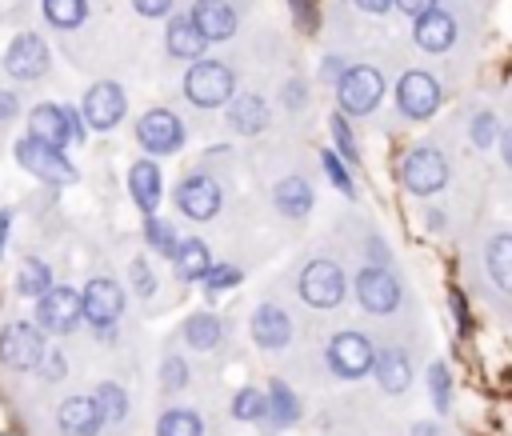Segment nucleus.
Here are the masks:
<instances>
[{
  "label": "nucleus",
  "instance_id": "49",
  "mask_svg": "<svg viewBox=\"0 0 512 436\" xmlns=\"http://www.w3.org/2000/svg\"><path fill=\"white\" fill-rule=\"evenodd\" d=\"M356 4H360L364 12H388V4H392V0H356Z\"/></svg>",
  "mask_w": 512,
  "mask_h": 436
},
{
  "label": "nucleus",
  "instance_id": "44",
  "mask_svg": "<svg viewBox=\"0 0 512 436\" xmlns=\"http://www.w3.org/2000/svg\"><path fill=\"white\" fill-rule=\"evenodd\" d=\"M132 4H136L140 16H164L172 8V0H132Z\"/></svg>",
  "mask_w": 512,
  "mask_h": 436
},
{
  "label": "nucleus",
  "instance_id": "38",
  "mask_svg": "<svg viewBox=\"0 0 512 436\" xmlns=\"http://www.w3.org/2000/svg\"><path fill=\"white\" fill-rule=\"evenodd\" d=\"M472 140H476L480 148H488V144L496 140V116H492V112H480V116L472 120Z\"/></svg>",
  "mask_w": 512,
  "mask_h": 436
},
{
  "label": "nucleus",
  "instance_id": "33",
  "mask_svg": "<svg viewBox=\"0 0 512 436\" xmlns=\"http://www.w3.org/2000/svg\"><path fill=\"white\" fill-rule=\"evenodd\" d=\"M264 408H268V396L256 392V388H240L232 396V416L236 420H264Z\"/></svg>",
  "mask_w": 512,
  "mask_h": 436
},
{
  "label": "nucleus",
  "instance_id": "18",
  "mask_svg": "<svg viewBox=\"0 0 512 436\" xmlns=\"http://www.w3.org/2000/svg\"><path fill=\"white\" fill-rule=\"evenodd\" d=\"M192 24L204 40H224L236 32V12L224 0H196L192 8Z\"/></svg>",
  "mask_w": 512,
  "mask_h": 436
},
{
  "label": "nucleus",
  "instance_id": "7",
  "mask_svg": "<svg viewBox=\"0 0 512 436\" xmlns=\"http://www.w3.org/2000/svg\"><path fill=\"white\" fill-rule=\"evenodd\" d=\"M80 316H84V300L72 288H48L36 304V324L44 332H72Z\"/></svg>",
  "mask_w": 512,
  "mask_h": 436
},
{
  "label": "nucleus",
  "instance_id": "40",
  "mask_svg": "<svg viewBox=\"0 0 512 436\" xmlns=\"http://www.w3.org/2000/svg\"><path fill=\"white\" fill-rule=\"evenodd\" d=\"M428 384H432L436 408H448V368H444V364H432V372H428Z\"/></svg>",
  "mask_w": 512,
  "mask_h": 436
},
{
  "label": "nucleus",
  "instance_id": "20",
  "mask_svg": "<svg viewBox=\"0 0 512 436\" xmlns=\"http://www.w3.org/2000/svg\"><path fill=\"white\" fill-rule=\"evenodd\" d=\"M452 36H456V24H452V16L448 12H424L420 20H416V44L424 48V52H444L448 44H452Z\"/></svg>",
  "mask_w": 512,
  "mask_h": 436
},
{
  "label": "nucleus",
  "instance_id": "24",
  "mask_svg": "<svg viewBox=\"0 0 512 436\" xmlns=\"http://www.w3.org/2000/svg\"><path fill=\"white\" fill-rule=\"evenodd\" d=\"M272 200H276V208H280L284 216H304V212L312 208V188L304 184V176H284V180L276 184Z\"/></svg>",
  "mask_w": 512,
  "mask_h": 436
},
{
  "label": "nucleus",
  "instance_id": "31",
  "mask_svg": "<svg viewBox=\"0 0 512 436\" xmlns=\"http://www.w3.org/2000/svg\"><path fill=\"white\" fill-rule=\"evenodd\" d=\"M52 288V272L40 264V260H28L24 268H20V276H16V292L20 296H44Z\"/></svg>",
  "mask_w": 512,
  "mask_h": 436
},
{
  "label": "nucleus",
  "instance_id": "15",
  "mask_svg": "<svg viewBox=\"0 0 512 436\" xmlns=\"http://www.w3.org/2000/svg\"><path fill=\"white\" fill-rule=\"evenodd\" d=\"M120 116H124V92H120V84H112V80L92 84L88 96H84V120L92 128H112V124H120Z\"/></svg>",
  "mask_w": 512,
  "mask_h": 436
},
{
  "label": "nucleus",
  "instance_id": "17",
  "mask_svg": "<svg viewBox=\"0 0 512 436\" xmlns=\"http://www.w3.org/2000/svg\"><path fill=\"white\" fill-rule=\"evenodd\" d=\"M252 336H256L260 348H284L288 336H292V320H288V312L276 308V304H260V308L252 312Z\"/></svg>",
  "mask_w": 512,
  "mask_h": 436
},
{
  "label": "nucleus",
  "instance_id": "12",
  "mask_svg": "<svg viewBox=\"0 0 512 436\" xmlns=\"http://www.w3.org/2000/svg\"><path fill=\"white\" fill-rule=\"evenodd\" d=\"M136 136H140V144H144L148 152H156V156L176 152V148L184 144V128H180V120H176L172 112H164V108L148 112V116L136 124Z\"/></svg>",
  "mask_w": 512,
  "mask_h": 436
},
{
  "label": "nucleus",
  "instance_id": "35",
  "mask_svg": "<svg viewBox=\"0 0 512 436\" xmlns=\"http://www.w3.org/2000/svg\"><path fill=\"white\" fill-rule=\"evenodd\" d=\"M96 404H100L104 420H124V412H128V400H124V392L116 384H100L96 388Z\"/></svg>",
  "mask_w": 512,
  "mask_h": 436
},
{
  "label": "nucleus",
  "instance_id": "11",
  "mask_svg": "<svg viewBox=\"0 0 512 436\" xmlns=\"http://www.w3.org/2000/svg\"><path fill=\"white\" fill-rule=\"evenodd\" d=\"M4 68H8L12 76H20V80L44 76V68H48V44H44L40 36H32V32L16 36V40L8 44V52H4Z\"/></svg>",
  "mask_w": 512,
  "mask_h": 436
},
{
  "label": "nucleus",
  "instance_id": "23",
  "mask_svg": "<svg viewBox=\"0 0 512 436\" xmlns=\"http://www.w3.org/2000/svg\"><path fill=\"white\" fill-rule=\"evenodd\" d=\"M372 372H376V380H380V388H384V392H404V388H408V380H412L408 356H404V352H396V348L380 352Z\"/></svg>",
  "mask_w": 512,
  "mask_h": 436
},
{
  "label": "nucleus",
  "instance_id": "51",
  "mask_svg": "<svg viewBox=\"0 0 512 436\" xmlns=\"http://www.w3.org/2000/svg\"><path fill=\"white\" fill-rule=\"evenodd\" d=\"M324 72H328V80H336L340 76V60H324Z\"/></svg>",
  "mask_w": 512,
  "mask_h": 436
},
{
  "label": "nucleus",
  "instance_id": "43",
  "mask_svg": "<svg viewBox=\"0 0 512 436\" xmlns=\"http://www.w3.org/2000/svg\"><path fill=\"white\" fill-rule=\"evenodd\" d=\"M40 376H44V380H60V376H64V356H60V352H48V356L40 360Z\"/></svg>",
  "mask_w": 512,
  "mask_h": 436
},
{
  "label": "nucleus",
  "instance_id": "37",
  "mask_svg": "<svg viewBox=\"0 0 512 436\" xmlns=\"http://www.w3.org/2000/svg\"><path fill=\"white\" fill-rule=\"evenodd\" d=\"M320 160H324V168H328V180H332V184H336V188H340V192H344V196H352V192H356V188H352V176H348V172H344V164H340V160H336V156H332V152H324V156H320Z\"/></svg>",
  "mask_w": 512,
  "mask_h": 436
},
{
  "label": "nucleus",
  "instance_id": "2",
  "mask_svg": "<svg viewBox=\"0 0 512 436\" xmlns=\"http://www.w3.org/2000/svg\"><path fill=\"white\" fill-rule=\"evenodd\" d=\"M380 96H384V80H380L376 68L360 64V68H348V72L340 76V104H344V112L368 116V112L380 104Z\"/></svg>",
  "mask_w": 512,
  "mask_h": 436
},
{
  "label": "nucleus",
  "instance_id": "1",
  "mask_svg": "<svg viewBox=\"0 0 512 436\" xmlns=\"http://www.w3.org/2000/svg\"><path fill=\"white\" fill-rule=\"evenodd\" d=\"M184 92H188L192 104L216 108V104H224L232 96V72L224 64H216V60H196L188 68V76H184Z\"/></svg>",
  "mask_w": 512,
  "mask_h": 436
},
{
  "label": "nucleus",
  "instance_id": "32",
  "mask_svg": "<svg viewBox=\"0 0 512 436\" xmlns=\"http://www.w3.org/2000/svg\"><path fill=\"white\" fill-rule=\"evenodd\" d=\"M88 4L84 0H44V16L56 24V28H76L84 20Z\"/></svg>",
  "mask_w": 512,
  "mask_h": 436
},
{
  "label": "nucleus",
  "instance_id": "30",
  "mask_svg": "<svg viewBox=\"0 0 512 436\" xmlns=\"http://www.w3.org/2000/svg\"><path fill=\"white\" fill-rule=\"evenodd\" d=\"M156 436H200V416L188 412V408H172V412L160 416Z\"/></svg>",
  "mask_w": 512,
  "mask_h": 436
},
{
  "label": "nucleus",
  "instance_id": "42",
  "mask_svg": "<svg viewBox=\"0 0 512 436\" xmlns=\"http://www.w3.org/2000/svg\"><path fill=\"white\" fill-rule=\"evenodd\" d=\"M160 380H164V388H180V384L188 380V372H184V360H164V372H160Z\"/></svg>",
  "mask_w": 512,
  "mask_h": 436
},
{
  "label": "nucleus",
  "instance_id": "16",
  "mask_svg": "<svg viewBox=\"0 0 512 436\" xmlns=\"http://www.w3.org/2000/svg\"><path fill=\"white\" fill-rule=\"evenodd\" d=\"M28 132H32V140H44V144H52V148H64V144L72 140L64 104H40V108H32Z\"/></svg>",
  "mask_w": 512,
  "mask_h": 436
},
{
  "label": "nucleus",
  "instance_id": "45",
  "mask_svg": "<svg viewBox=\"0 0 512 436\" xmlns=\"http://www.w3.org/2000/svg\"><path fill=\"white\" fill-rule=\"evenodd\" d=\"M400 4V12H412L416 20L424 16V12H432V0H396Z\"/></svg>",
  "mask_w": 512,
  "mask_h": 436
},
{
  "label": "nucleus",
  "instance_id": "6",
  "mask_svg": "<svg viewBox=\"0 0 512 436\" xmlns=\"http://www.w3.org/2000/svg\"><path fill=\"white\" fill-rule=\"evenodd\" d=\"M300 296L312 308H336L344 296V272L332 260H312L300 276Z\"/></svg>",
  "mask_w": 512,
  "mask_h": 436
},
{
  "label": "nucleus",
  "instance_id": "22",
  "mask_svg": "<svg viewBox=\"0 0 512 436\" xmlns=\"http://www.w3.org/2000/svg\"><path fill=\"white\" fill-rule=\"evenodd\" d=\"M228 124H232L236 132H260V128L268 124V104H264L260 96L244 92V96L232 100V108H228Z\"/></svg>",
  "mask_w": 512,
  "mask_h": 436
},
{
  "label": "nucleus",
  "instance_id": "28",
  "mask_svg": "<svg viewBox=\"0 0 512 436\" xmlns=\"http://www.w3.org/2000/svg\"><path fill=\"white\" fill-rule=\"evenodd\" d=\"M184 340H188L192 348H200V352L216 348V340H220V320H216L212 312H196V316H188V320H184Z\"/></svg>",
  "mask_w": 512,
  "mask_h": 436
},
{
  "label": "nucleus",
  "instance_id": "52",
  "mask_svg": "<svg viewBox=\"0 0 512 436\" xmlns=\"http://www.w3.org/2000/svg\"><path fill=\"white\" fill-rule=\"evenodd\" d=\"M504 160H508V168H512V132H508V140H504Z\"/></svg>",
  "mask_w": 512,
  "mask_h": 436
},
{
  "label": "nucleus",
  "instance_id": "36",
  "mask_svg": "<svg viewBox=\"0 0 512 436\" xmlns=\"http://www.w3.org/2000/svg\"><path fill=\"white\" fill-rule=\"evenodd\" d=\"M236 280H240V268H232V264H212L208 276H204V288H208V292H220V288H232Z\"/></svg>",
  "mask_w": 512,
  "mask_h": 436
},
{
  "label": "nucleus",
  "instance_id": "19",
  "mask_svg": "<svg viewBox=\"0 0 512 436\" xmlns=\"http://www.w3.org/2000/svg\"><path fill=\"white\" fill-rule=\"evenodd\" d=\"M104 424L100 404L92 396H72L60 404V428L64 436H96V428Z\"/></svg>",
  "mask_w": 512,
  "mask_h": 436
},
{
  "label": "nucleus",
  "instance_id": "25",
  "mask_svg": "<svg viewBox=\"0 0 512 436\" xmlns=\"http://www.w3.org/2000/svg\"><path fill=\"white\" fill-rule=\"evenodd\" d=\"M296 416H300V404H296L292 388H288L284 380H272V388H268V408H264V424H268V428H284V424H292Z\"/></svg>",
  "mask_w": 512,
  "mask_h": 436
},
{
  "label": "nucleus",
  "instance_id": "14",
  "mask_svg": "<svg viewBox=\"0 0 512 436\" xmlns=\"http://www.w3.org/2000/svg\"><path fill=\"white\" fill-rule=\"evenodd\" d=\"M356 296H360V304H364L368 312H392V308L400 304V284H396V276L384 272V268H364V272L356 276Z\"/></svg>",
  "mask_w": 512,
  "mask_h": 436
},
{
  "label": "nucleus",
  "instance_id": "4",
  "mask_svg": "<svg viewBox=\"0 0 512 436\" xmlns=\"http://www.w3.org/2000/svg\"><path fill=\"white\" fill-rule=\"evenodd\" d=\"M400 180H404L408 192L428 196V192L444 188V180H448V164H444V156H440L436 148H416V152L404 156V164H400Z\"/></svg>",
  "mask_w": 512,
  "mask_h": 436
},
{
  "label": "nucleus",
  "instance_id": "47",
  "mask_svg": "<svg viewBox=\"0 0 512 436\" xmlns=\"http://www.w3.org/2000/svg\"><path fill=\"white\" fill-rule=\"evenodd\" d=\"M64 116H68V128H72V140L80 144V140H84V120H80V116H76L72 108H64Z\"/></svg>",
  "mask_w": 512,
  "mask_h": 436
},
{
  "label": "nucleus",
  "instance_id": "10",
  "mask_svg": "<svg viewBox=\"0 0 512 436\" xmlns=\"http://www.w3.org/2000/svg\"><path fill=\"white\" fill-rule=\"evenodd\" d=\"M80 300H84V320L96 324V328L116 324V316L124 312V296H120V288H116L108 276L88 280V288L80 292Z\"/></svg>",
  "mask_w": 512,
  "mask_h": 436
},
{
  "label": "nucleus",
  "instance_id": "48",
  "mask_svg": "<svg viewBox=\"0 0 512 436\" xmlns=\"http://www.w3.org/2000/svg\"><path fill=\"white\" fill-rule=\"evenodd\" d=\"M12 112H16V100H12L8 92H0V120H8Z\"/></svg>",
  "mask_w": 512,
  "mask_h": 436
},
{
  "label": "nucleus",
  "instance_id": "8",
  "mask_svg": "<svg viewBox=\"0 0 512 436\" xmlns=\"http://www.w3.org/2000/svg\"><path fill=\"white\" fill-rule=\"evenodd\" d=\"M328 364L340 376H364L368 368H376V352L360 332H336L328 340Z\"/></svg>",
  "mask_w": 512,
  "mask_h": 436
},
{
  "label": "nucleus",
  "instance_id": "41",
  "mask_svg": "<svg viewBox=\"0 0 512 436\" xmlns=\"http://www.w3.org/2000/svg\"><path fill=\"white\" fill-rule=\"evenodd\" d=\"M132 288H136L140 296H152V288H156V276H152V268H148L144 260L132 264Z\"/></svg>",
  "mask_w": 512,
  "mask_h": 436
},
{
  "label": "nucleus",
  "instance_id": "39",
  "mask_svg": "<svg viewBox=\"0 0 512 436\" xmlns=\"http://www.w3.org/2000/svg\"><path fill=\"white\" fill-rule=\"evenodd\" d=\"M332 136H336V148H340L348 160H360V152H356V140H352V132H348L344 116H332Z\"/></svg>",
  "mask_w": 512,
  "mask_h": 436
},
{
  "label": "nucleus",
  "instance_id": "26",
  "mask_svg": "<svg viewBox=\"0 0 512 436\" xmlns=\"http://www.w3.org/2000/svg\"><path fill=\"white\" fill-rule=\"evenodd\" d=\"M172 260H176V276H180V280H204L208 268H212L208 248H204L200 240H180V248H176Z\"/></svg>",
  "mask_w": 512,
  "mask_h": 436
},
{
  "label": "nucleus",
  "instance_id": "13",
  "mask_svg": "<svg viewBox=\"0 0 512 436\" xmlns=\"http://www.w3.org/2000/svg\"><path fill=\"white\" fill-rule=\"evenodd\" d=\"M176 204L184 216L192 220H208L220 212V184L212 176H188L180 188H176Z\"/></svg>",
  "mask_w": 512,
  "mask_h": 436
},
{
  "label": "nucleus",
  "instance_id": "46",
  "mask_svg": "<svg viewBox=\"0 0 512 436\" xmlns=\"http://www.w3.org/2000/svg\"><path fill=\"white\" fill-rule=\"evenodd\" d=\"M292 8H296V20H300L304 28H312V24H316V16H312V4H308V0H292Z\"/></svg>",
  "mask_w": 512,
  "mask_h": 436
},
{
  "label": "nucleus",
  "instance_id": "27",
  "mask_svg": "<svg viewBox=\"0 0 512 436\" xmlns=\"http://www.w3.org/2000/svg\"><path fill=\"white\" fill-rule=\"evenodd\" d=\"M168 52L172 56H184V60H196L204 52V36L196 32L192 20H172L168 24Z\"/></svg>",
  "mask_w": 512,
  "mask_h": 436
},
{
  "label": "nucleus",
  "instance_id": "5",
  "mask_svg": "<svg viewBox=\"0 0 512 436\" xmlns=\"http://www.w3.org/2000/svg\"><path fill=\"white\" fill-rule=\"evenodd\" d=\"M0 360H4L8 368H16V372L36 368V364L44 360V340H40V332H36L32 324H24V320L8 324V328L0 332Z\"/></svg>",
  "mask_w": 512,
  "mask_h": 436
},
{
  "label": "nucleus",
  "instance_id": "3",
  "mask_svg": "<svg viewBox=\"0 0 512 436\" xmlns=\"http://www.w3.org/2000/svg\"><path fill=\"white\" fill-rule=\"evenodd\" d=\"M16 160L32 172V176H40V180H48V184H72L76 180V172H72V164L60 156V148H52V144H44V140H20L16 144Z\"/></svg>",
  "mask_w": 512,
  "mask_h": 436
},
{
  "label": "nucleus",
  "instance_id": "29",
  "mask_svg": "<svg viewBox=\"0 0 512 436\" xmlns=\"http://www.w3.org/2000/svg\"><path fill=\"white\" fill-rule=\"evenodd\" d=\"M488 272L496 276L500 288L512 292V236H496L488 244Z\"/></svg>",
  "mask_w": 512,
  "mask_h": 436
},
{
  "label": "nucleus",
  "instance_id": "34",
  "mask_svg": "<svg viewBox=\"0 0 512 436\" xmlns=\"http://www.w3.org/2000/svg\"><path fill=\"white\" fill-rule=\"evenodd\" d=\"M144 236H148V244H152L156 252H164V256H176V248H180L176 228L164 224V220H148V224H144Z\"/></svg>",
  "mask_w": 512,
  "mask_h": 436
},
{
  "label": "nucleus",
  "instance_id": "50",
  "mask_svg": "<svg viewBox=\"0 0 512 436\" xmlns=\"http://www.w3.org/2000/svg\"><path fill=\"white\" fill-rule=\"evenodd\" d=\"M8 224H12V216L0 212V252H4V240H8Z\"/></svg>",
  "mask_w": 512,
  "mask_h": 436
},
{
  "label": "nucleus",
  "instance_id": "9",
  "mask_svg": "<svg viewBox=\"0 0 512 436\" xmlns=\"http://www.w3.org/2000/svg\"><path fill=\"white\" fill-rule=\"evenodd\" d=\"M396 104L404 108V116H412V120H424V116H432L436 112V104H440V84H436V76H428V72H408L404 80H400V88H396Z\"/></svg>",
  "mask_w": 512,
  "mask_h": 436
},
{
  "label": "nucleus",
  "instance_id": "21",
  "mask_svg": "<svg viewBox=\"0 0 512 436\" xmlns=\"http://www.w3.org/2000/svg\"><path fill=\"white\" fill-rule=\"evenodd\" d=\"M128 188H132V200L140 204V212H152L160 204V168L152 160H140L132 164L128 172Z\"/></svg>",
  "mask_w": 512,
  "mask_h": 436
}]
</instances>
